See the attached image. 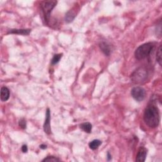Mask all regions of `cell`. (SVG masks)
Segmentation results:
<instances>
[{
    "label": "cell",
    "mask_w": 162,
    "mask_h": 162,
    "mask_svg": "<svg viewBox=\"0 0 162 162\" xmlns=\"http://www.w3.org/2000/svg\"><path fill=\"white\" fill-rule=\"evenodd\" d=\"M144 120L150 128H156L160 123V114L158 108L154 103H149L144 113Z\"/></svg>",
    "instance_id": "6da1fadb"
},
{
    "label": "cell",
    "mask_w": 162,
    "mask_h": 162,
    "mask_svg": "<svg viewBox=\"0 0 162 162\" xmlns=\"http://www.w3.org/2000/svg\"><path fill=\"white\" fill-rule=\"evenodd\" d=\"M154 45L153 43H144L139 46L135 51V57L137 60H143L151 53L153 50Z\"/></svg>",
    "instance_id": "7a4b0ae2"
},
{
    "label": "cell",
    "mask_w": 162,
    "mask_h": 162,
    "mask_svg": "<svg viewBox=\"0 0 162 162\" xmlns=\"http://www.w3.org/2000/svg\"><path fill=\"white\" fill-rule=\"evenodd\" d=\"M148 77V71L144 67H140L131 75V80L134 83H142L146 81Z\"/></svg>",
    "instance_id": "3957f363"
},
{
    "label": "cell",
    "mask_w": 162,
    "mask_h": 162,
    "mask_svg": "<svg viewBox=\"0 0 162 162\" xmlns=\"http://www.w3.org/2000/svg\"><path fill=\"white\" fill-rule=\"evenodd\" d=\"M57 1H43L41 3V9L43 10L44 16L45 17V20L46 21L49 20V18L50 17V13L52 10L53 9L56 5Z\"/></svg>",
    "instance_id": "277c9868"
},
{
    "label": "cell",
    "mask_w": 162,
    "mask_h": 162,
    "mask_svg": "<svg viewBox=\"0 0 162 162\" xmlns=\"http://www.w3.org/2000/svg\"><path fill=\"white\" fill-rule=\"evenodd\" d=\"M146 91L141 87H135L131 90V95L133 98L137 101H142L146 97Z\"/></svg>",
    "instance_id": "5b68a950"
},
{
    "label": "cell",
    "mask_w": 162,
    "mask_h": 162,
    "mask_svg": "<svg viewBox=\"0 0 162 162\" xmlns=\"http://www.w3.org/2000/svg\"><path fill=\"white\" fill-rule=\"evenodd\" d=\"M50 120H51L50 110L49 108H47L46 113V119H45V122L44 123L43 128H44V133L48 134H50L51 133Z\"/></svg>",
    "instance_id": "8992f818"
},
{
    "label": "cell",
    "mask_w": 162,
    "mask_h": 162,
    "mask_svg": "<svg viewBox=\"0 0 162 162\" xmlns=\"http://www.w3.org/2000/svg\"><path fill=\"white\" fill-rule=\"evenodd\" d=\"M147 153H148V150L146 148H144V147H140L138 150L135 161L139 162H144L146 160Z\"/></svg>",
    "instance_id": "52a82bcc"
},
{
    "label": "cell",
    "mask_w": 162,
    "mask_h": 162,
    "mask_svg": "<svg viewBox=\"0 0 162 162\" xmlns=\"http://www.w3.org/2000/svg\"><path fill=\"white\" fill-rule=\"evenodd\" d=\"M100 48L103 53L106 56H109L111 54V48L110 45L106 42H101L100 44Z\"/></svg>",
    "instance_id": "ba28073f"
},
{
    "label": "cell",
    "mask_w": 162,
    "mask_h": 162,
    "mask_svg": "<svg viewBox=\"0 0 162 162\" xmlns=\"http://www.w3.org/2000/svg\"><path fill=\"white\" fill-rule=\"evenodd\" d=\"M10 90L8 88L2 87L1 89V100L2 101H6L10 97Z\"/></svg>",
    "instance_id": "9c48e42d"
},
{
    "label": "cell",
    "mask_w": 162,
    "mask_h": 162,
    "mask_svg": "<svg viewBox=\"0 0 162 162\" xmlns=\"http://www.w3.org/2000/svg\"><path fill=\"white\" fill-rule=\"evenodd\" d=\"M31 31V29H12L8 32V34H15L27 36L29 34Z\"/></svg>",
    "instance_id": "30bf717a"
},
{
    "label": "cell",
    "mask_w": 162,
    "mask_h": 162,
    "mask_svg": "<svg viewBox=\"0 0 162 162\" xmlns=\"http://www.w3.org/2000/svg\"><path fill=\"white\" fill-rule=\"evenodd\" d=\"M75 16H76V13H75L74 11L72 10H70L69 12H68L65 15V22H67V23H70V22H72Z\"/></svg>",
    "instance_id": "8fae6325"
},
{
    "label": "cell",
    "mask_w": 162,
    "mask_h": 162,
    "mask_svg": "<svg viewBox=\"0 0 162 162\" xmlns=\"http://www.w3.org/2000/svg\"><path fill=\"white\" fill-rule=\"evenodd\" d=\"M101 143H102L101 141L98 140V139H95V140H93L91 142H89V146L90 149H91L93 150H95L98 148V147L101 144Z\"/></svg>",
    "instance_id": "7c38bea8"
},
{
    "label": "cell",
    "mask_w": 162,
    "mask_h": 162,
    "mask_svg": "<svg viewBox=\"0 0 162 162\" xmlns=\"http://www.w3.org/2000/svg\"><path fill=\"white\" fill-rule=\"evenodd\" d=\"M81 128L85 133H91L92 130V125L89 122H85L81 125Z\"/></svg>",
    "instance_id": "4fadbf2b"
},
{
    "label": "cell",
    "mask_w": 162,
    "mask_h": 162,
    "mask_svg": "<svg viewBox=\"0 0 162 162\" xmlns=\"http://www.w3.org/2000/svg\"><path fill=\"white\" fill-rule=\"evenodd\" d=\"M61 161V160L59 159L57 157H55L53 156H47L46 158H45L44 159H43L42 160V161L45 162V161H48V162H57V161Z\"/></svg>",
    "instance_id": "5bb4252c"
},
{
    "label": "cell",
    "mask_w": 162,
    "mask_h": 162,
    "mask_svg": "<svg viewBox=\"0 0 162 162\" xmlns=\"http://www.w3.org/2000/svg\"><path fill=\"white\" fill-rule=\"evenodd\" d=\"M62 56V54H57L54 55L53 58L51 60L52 65H56V63H58L60 62V59H61Z\"/></svg>",
    "instance_id": "9a60e30c"
},
{
    "label": "cell",
    "mask_w": 162,
    "mask_h": 162,
    "mask_svg": "<svg viewBox=\"0 0 162 162\" xmlns=\"http://www.w3.org/2000/svg\"><path fill=\"white\" fill-rule=\"evenodd\" d=\"M156 60L158 63H159V65H161V62H162V58H161V46H160L159 48H158L157 53H156Z\"/></svg>",
    "instance_id": "2e32d148"
},
{
    "label": "cell",
    "mask_w": 162,
    "mask_h": 162,
    "mask_svg": "<svg viewBox=\"0 0 162 162\" xmlns=\"http://www.w3.org/2000/svg\"><path fill=\"white\" fill-rule=\"evenodd\" d=\"M18 125H19V126L21 128H22V129H25V128H26V121H25V120L24 119H22L19 121V123H18Z\"/></svg>",
    "instance_id": "e0dca14e"
},
{
    "label": "cell",
    "mask_w": 162,
    "mask_h": 162,
    "mask_svg": "<svg viewBox=\"0 0 162 162\" xmlns=\"http://www.w3.org/2000/svg\"><path fill=\"white\" fill-rule=\"evenodd\" d=\"M22 151H23V153H27L28 151V148L27 145H23L22 147Z\"/></svg>",
    "instance_id": "ac0fdd59"
},
{
    "label": "cell",
    "mask_w": 162,
    "mask_h": 162,
    "mask_svg": "<svg viewBox=\"0 0 162 162\" xmlns=\"http://www.w3.org/2000/svg\"><path fill=\"white\" fill-rule=\"evenodd\" d=\"M107 160H108V161H110V160H112V155H111L110 153H109V152L107 153Z\"/></svg>",
    "instance_id": "d6986e66"
},
{
    "label": "cell",
    "mask_w": 162,
    "mask_h": 162,
    "mask_svg": "<svg viewBox=\"0 0 162 162\" xmlns=\"http://www.w3.org/2000/svg\"><path fill=\"white\" fill-rule=\"evenodd\" d=\"M46 148H47L46 145H45V144H41V145H40V148H41V149H46Z\"/></svg>",
    "instance_id": "ffe728a7"
}]
</instances>
